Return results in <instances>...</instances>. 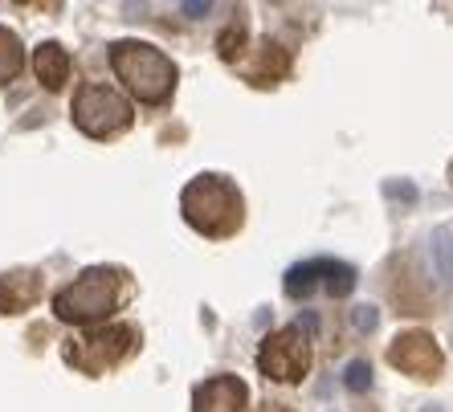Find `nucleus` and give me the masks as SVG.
Wrapping results in <instances>:
<instances>
[{
	"instance_id": "1",
	"label": "nucleus",
	"mask_w": 453,
	"mask_h": 412,
	"mask_svg": "<svg viewBox=\"0 0 453 412\" xmlns=\"http://www.w3.org/2000/svg\"><path fill=\"white\" fill-rule=\"evenodd\" d=\"M111 65L123 78V86L139 103L159 106L168 103L172 86H176V65L168 62V53H159L148 42H115L111 45Z\"/></svg>"
},
{
	"instance_id": "2",
	"label": "nucleus",
	"mask_w": 453,
	"mask_h": 412,
	"mask_svg": "<svg viewBox=\"0 0 453 412\" xmlns=\"http://www.w3.org/2000/svg\"><path fill=\"white\" fill-rule=\"evenodd\" d=\"M184 221L204 237H229L242 225V192L225 176H196L180 196Z\"/></svg>"
},
{
	"instance_id": "3",
	"label": "nucleus",
	"mask_w": 453,
	"mask_h": 412,
	"mask_svg": "<svg viewBox=\"0 0 453 412\" xmlns=\"http://www.w3.org/2000/svg\"><path fill=\"white\" fill-rule=\"evenodd\" d=\"M123 298V278L119 270H86L78 282H70L62 294L53 298V315L62 323H95L106 318Z\"/></svg>"
},
{
	"instance_id": "4",
	"label": "nucleus",
	"mask_w": 453,
	"mask_h": 412,
	"mask_svg": "<svg viewBox=\"0 0 453 412\" xmlns=\"http://www.w3.org/2000/svg\"><path fill=\"white\" fill-rule=\"evenodd\" d=\"M131 118H135V111L127 106V98L119 95V90H111V86H103V82H86L74 98L78 131H86V135H95V139L127 131L131 127Z\"/></svg>"
},
{
	"instance_id": "5",
	"label": "nucleus",
	"mask_w": 453,
	"mask_h": 412,
	"mask_svg": "<svg viewBox=\"0 0 453 412\" xmlns=\"http://www.w3.org/2000/svg\"><path fill=\"white\" fill-rule=\"evenodd\" d=\"M257 368L278 384H298L311 368V343L303 339V323L278 331V335H265L262 347H257Z\"/></svg>"
},
{
	"instance_id": "6",
	"label": "nucleus",
	"mask_w": 453,
	"mask_h": 412,
	"mask_svg": "<svg viewBox=\"0 0 453 412\" xmlns=\"http://www.w3.org/2000/svg\"><path fill=\"white\" fill-rule=\"evenodd\" d=\"M131 347H135V331L131 327H106V331H90V335H82L78 343H70L65 355L86 371H106V368H115L119 360H127Z\"/></svg>"
},
{
	"instance_id": "7",
	"label": "nucleus",
	"mask_w": 453,
	"mask_h": 412,
	"mask_svg": "<svg viewBox=\"0 0 453 412\" xmlns=\"http://www.w3.org/2000/svg\"><path fill=\"white\" fill-rule=\"evenodd\" d=\"M388 360L401 371H409V376H421V380L441 371V351H437V343L425 331H409V335L396 339L388 347Z\"/></svg>"
},
{
	"instance_id": "8",
	"label": "nucleus",
	"mask_w": 453,
	"mask_h": 412,
	"mask_svg": "<svg viewBox=\"0 0 453 412\" xmlns=\"http://www.w3.org/2000/svg\"><path fill=\"white\" fill-rule=\"evenodd\" d=\"M192 412H245V401H250V388H245L237 376H212L196 388L192 396Z\"/></svg>"
},
{
	"instance_id": "9",
	"label": "nucleus",
	"mask_w": 453,
	"mask_h": 412,
	"mask_svg": "<svg viewBox=\"0 0 453 412\" xmlns=\"http://www.w3.org/2000/svg\"><path fill=\"white\" fill-rule=\"evenodd\" d=\"M42 294V278L33 274V270H17V274L0 278V310L4 315H17V310L33 307Z\"/></svg>"
},
{
	"instance_id": "10",
	"label": "nucleus",
	"mask_w": 453,
	"mask_h": 412,
	"mask_svg": "<svg viewBox=\"0 0 453 412\" xmlns=\"http://www.w3.org/2000/svg\"><path fill=\"white\" fill-rule=\"evenodd\" d=\"M33 65H37V78L45 82V90H62L65 78H70V53H65L58 42L37 45V53H33Z\"/></svg>"
},
{
	"instance_id": "11",
	"label": "nucleus",
	"mask_w": 453,
	"mask_h": 412,
	"mask_svg": "<svg viewBox=\"0 0 453 412\" xmlns=\"http://www.w3.org/2000/svg\"><path fill=\"white\" fill-rule=\"evenodd\" d=\"M429 254H433V274L445 290H453V233L449 229H433L429 237Z\"/></svg>"
},
{
	"instance_id": "12",
	"label": "nucleus",
	"mask_w": 453,
	"mask_h": 412,
	"mask_svg": "<svg viewBox=\"0 0 453 412\" xmlns=\"http://www.w3.org/2000/svg\"><path fill=\"white\" fill-rule=\"evenodd\" d=\"M319 282H323V262H303L286 274V294L290 298H311Z\"/></svg>"
},
{
	"instance_id": "13",
	"label": "nucleus",
	"mask_w": 453,
	"mask_h": 412,
	"mask_svg": "<svg viewBox=\"0 0 453 412\" xmlns=\"http://www.w3.org/2000/svg\"><path fill=\"white\" fill-rule=\"evenodd\" d=\"M21 65H25L21 42H17V37H12V33L0 25V86H9L12 78L21 74Z\"/></svg>"
},
{
	"instance_id": "14",
	"label": "nucleus",
	"mask_w": 453,
	"mask_h": 412,
	"mask_svg": "<svg viewBox=\"0 0 453 412\" xmlns=\"http://www.w3.org/2000/svg\"><path fill=\"white\" fill-rule=\"evenodd\" d=\"M323 286H327V294L348 298L356 290V270L348 262H323Z\"/></svg>"
},
{
	"instance_id": "15",
	"label": "nucleus",
	"mask_w": 453,
	"mask_h": 412,
	"mask_svg": "<svg viewBox=\"0 0 453 412\" xmlns=\"http://www.w3.org/2000/svg\"><path fill=\"white\" fill-rule=\"evenodd\" d=\"M343 384H348L351 392H368L372 388V368L364 360H351L348 371H343Z\"/></svg>"
},
{
	"instance_id": "16",
	"label": "nucleus",
	"mask_w": 453,
	"mask_h": 412,
	"mask_svg": "<svg viewBox=\"0 0 453 412\" xmlns=\"http://www.w3.org/2000/svg\"><path fill=\"white\" fill-rule=\"evenodd\" d=\"M351 323H356L359 331H372L380 323V310L376 307H356V315H351Z\"/></svg>"
},
{
	"instance_id": "17",
	"label": "nucleus",
	"mask_w": 453,
	"mask_h": 412,
	"mask_svg": "<svg viewBox=\"0 0 453 412\" xmlns=\"http://www.w3.org/2000/svg\"><path fill=\"white\" fill-rule=\"evenodd\" d=\"M384 192H388V196H401V201H417V188H412V184H384Z\"/></svg>"
},
{
	"instance_id": "18",
	"label": "nucleus",
	"mask_w": 453,
	"mask_h": 412,
	"mask_svg": "<svg viewBox=\"0 0 453 412\" xmlns=\"http://www.w3.org/2000/svg\"><path fill=\"white\" fill-rule=\"evenodd\" d=\"M184 12H188V17H204V12H209V4H184Z\"/></svg>"
},
{
	"instance_id": "19",
	"label": "nucleus",
	"mask_w": 453,
	"mask_h": 412,
	"mask_svg": "<svg viewBox=\"0 0 453 412\" xmlns=\"http://www.w3.org/2000/svg\"><path fill=\"white\" fill-rule=\"evenodd\" d=\"M257 412H295V408H286V404H265V408H257Z\"/></svg>"
},
{
	"instance_id": "20",
	"label": "nucleus",
	"mask_w": 453,
	"mask_h": 412,
	"mask_svg": "<svg viewBox=\"0 0 453 412\" xmlns=\"http://www.w3.org/2000/svg\"><path fill=\"white\" fill-rule=\"evenodd\" d=\"M421 412H441V408H433V404H429V408H421Z\"/></svg>"
}]
</instances>
